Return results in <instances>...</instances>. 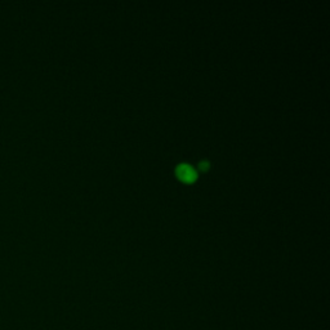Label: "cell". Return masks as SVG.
<instances>
[{"label": "cell", "instance_id": "obj_1", "mask_svg": "<svg viewBox=\"0 0 330 330\" xmlns=\"http://www.w3.org/2000/svg\"><path fill=\"white\" fill-rule=\"evenodd\" d=\"M175 173H177L180 180H182L183 182H187V183L193 182V181L196 180V177H197V172L191 167L190 164H186V163L180 164V165L175 168Z\"/></svg>", "mask_w": 330, "mask_h": 330}, {"label": "cell", "instance_id": "obj_2", "mask_svg": "<svg viewBox=\"0 0 330 330\" xmlns=\"http://www.w3.org/2000/svg\"><path fill=\"white\" fill-rule=\"evenodd\" d=\"M208 167H209V161H208V160H203V161H200V163H199V168L202 170L208 169Z\"/></svg>", "mask_w": 330, "mask_h": 330}]
</instances>
